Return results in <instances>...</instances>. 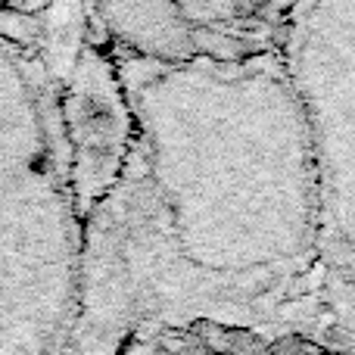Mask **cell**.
I'll use <instances>...</instances> for the list:
<instances>
[{
  "label": "cell",
  "mask_w": 355,
  "mask_h": 355,
  "mask_svg": "<svg viewBox=\"0 0 355 355\" xmlns=\"http://www.w3.org/2000/svg\"><path fill=\"white\" fill-rule=\"evenodd\" d=\"M0 31L35 60L47 81L87 218L116 187L135 147V116L116 50L78 0L0 12Z\"/></svg>",
  "instance_id": "3"
},
{
  "label": "cell",
  "mask_w": 355,
  "mask_h": 355,
  "mask_svg": "<svg viewBox=\"0 0 355 355\" xmlns=\"http://www.w3.org/2000/svg\"><path fill=\"white\" fill-rule=\"evenodd\" d=\"M85 209L41 69L0 31V355H41L75 324Z\"/></svg>",
  "instance_id": "2"
},
{
  "label": "cell",
  "mask_w": 355,
  "mask_h": 355,
  "mask_svg": "<svg viewBox=\"0 0 355 355\" xmlns=\"http://www.w3.org/2000/svg\"><path fill=\"white\" fill-rule=\"evenodd\" d=\"M47 0H0L22 12ZM119 60L190 62L275 50L284 0H78Z\"/></svg>",
  "instance_id": "5"
},
{
  "label": "cell",
  "mask_w": 355,
  "mask_h": 355,
  "mask_svg": "<svg viewBox=\"0 0 355 355\" xmlns=\"http://www.w3.org/2000/svg\"><path fill=\"white\" fill-rule=\"evenodd\" d=\"M119 66L135 116L119 184L196 300L259 296L318 256V166L277 50Z\"/></svg>",
  "instance_id": "1"
},
{
  "label": "cell",
  "mask_w": 355,
  "mask_h": 355,
  "mask_svg": "<svg viewBox=\"0 0 355 355\" xmlns=\"http://www.w3.org/2000/svg\"><path fill=\"white\" fill-rule=\"evenodd\" d=\"M275 50L318 166V256L355 281V0H287Z\"/></svg>",
  "instance_id": "4"
}]
</instances>
